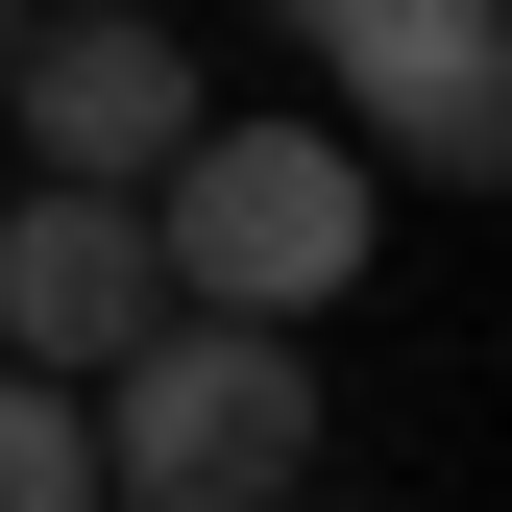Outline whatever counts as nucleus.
<instances>
[{
    "mask_svg": "<svg viewBox=\"0 0 512 512\" xmlns=\"http://www.w3.org/2000/svg\"><path fill=\"white\" fill-rule=\"evenodd\" d=\"M147 244H171V293L196 317H342L366 269H391V171L342 147V122H171V171H147Z\"/></svg>",
    "mask_w": 512,
    "mask_h": 512,
    "instance_id": "1",
    "label": "nucleus"
},
{
    "mask_svg": "<svg viewBox=\"0 0 512 512\" xmlns=\"http://www.w3.org/2000/svg\"><path fill=\"white\" fill-rule=\"evenodd\" d=\"M317 74H342V147L366 171H512V0H293Z\"/></svg>",
    "mask_w": 512,
    "mask_h": 512,
    "instance_id": "3",
    "label": "nucleus"
},
{
    "mask_svg": "<svg viewBox=\"0 0 512 512\" xmlns=\"http://www.w3.org/2000/svg\"><path fill=\"white\" fill-rule=\"evenodd\" d=\"M0 122H25V171H122V196H147V171H171V122H196L171 0H49V25L0 49Z\"/></svg>",
    "mask_w": 512,
    "mask_h": 512,
    "instance_id": "5",
    "label": "nucleus"
},
{
    "mask_svg": "<svg viewBox=\"0 0 512 512\" xmlns=\"http://www.w3.org/2000/svg\"><path fill=\"white\" fill-rule=\"evenodd\" d=\"M0 49H25V0H0Z\"/></svg>",
    "mask_w": 512,
    "mask_h": 512,
    "instance_id": "7",
    "label": "nucleus"
},
{
    "mask_svg": "<svg viewBox=\"0 0 512 512\" xmlns=\"http://www.w3.org/2000/svg\"><path fill=\"white\" fill-rule=\"evenodd\" d=\"M74 415H98V512H293L317 488V342L293 317H196L171 293Z\"/></svg>",
    "mask_w": 512,
    "mask_h": 512,
    "instance_id": "2",
    "label": "nucleus"
},
{
    "mask_svg": "<svg viewBox=\"0 0 512 512\" xmlns=\"http://www.w3.org/2000/svg\"><path fill=\"white\" fill-rule=\"evenodd\" d=\"M0 512H98V415H74V366H0Z\"/></svg>",
    "mask_w": 512,
    "mask_h": 512,
    "instance_id": "6",
    "label": "nucleus"
},
{
    "mask_svg": "<svg viewBox=\"0 0 512 512\" xmlns=\"http://www.w3.org/2000/svg\"><path fill=\"white\" fill-rule=\"evenodd\" d=\"M147 317H171V244H147L122 171H25V196H0V366H74L98 391Z\"/></svg>",
    "mask_w": 512,
    "mask_h": 512,
    "instance_id": "4",
    "label": "nucleus"
}]
</instances>
